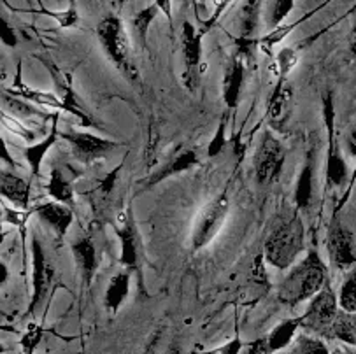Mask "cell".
Returning a JSON list of instances; mask_svg holds the SVG:
<instances>
[{
	"instance_id": "cell-1",
	"label": "cell",
	"mask_w": 356,
	"mask_h": 354,
	"mask_svg": "<svg viewBox=\"0 0 356 354\" xmlns=\"http://www.w3.org/2000/svg\"><path fill=\"white\" fill-rule=\"evenodd\" d=\"M328 267L316 251H309V255L295 265L290 274L284 277L280 286V298L288 305L311 300L327 286Z\"/></svg>"
},
{
	"instance_id": "cell-2",
	"label": "cell",
	"mask_w": 356,
	"mask_h": 354,
	"mask_svg": "<svg viewBox=\"0 0 356 354\" xmlns=\"http://www.w3.org/2000/svg\"><path fill=\"white\" fill-rule=\"evenodd\" d=\"M97 39L114 67L129 79H137V70L132 62V44L123 19L116 15L104 16L97 26Z\"/></svg>"
},
{
	"instance_id": "cell-3",
	"label": "cell",
	"mask_w": 356,
	"mask_h": 354,
	"mask_svg": "<svg viewBox=\"0 0 356 354\" xmlns=\"http://www.w3.org/2000/svg\"><path fill=\"white\" fill-rule=\"evenodd\" d=\"M304 223L297 214L275 228L265 242V259L272 267L286 271L304 252Z\"/></svg>"
},
{
	"instance_id": "cell-4",
	"label": "cell",
	"mask_w": 356,
	"mask_h": 354,
	"mask_svg": "<svg viewBox=\"0 0 356 354\" xmlns=\"http://www.w3.org/2000/svg\"><path fill=\"white\" fill-rule=\"evenodd\" d=\"M335 102L334 93L327 92L323 95V120L328 134V156H327V184L332 188H342L348 181V165L342 156L341 144L335 130Z\"/></svg>"
},
{
	"instance_id": "cell-5",
	"label": "cell",
	"mask_w": 356,
	"mask_h": 354,
	"mask_svg": "<svg viewBox=\"0 0 356 354\" xmlns=\"http://www.w3.org/2000/svg\"><path fill=\"white\" fill-rule=\"evenodd\" d=\"M284 160H286V150L277 137L267 131L261 137V143L254 154V175L258 184L270 186L280 179L283 174Z\"/></svg>"
},
{
	"instance_id": "cell-6",
	"label": "cell",
	"mask_w": 356,
	"mask_h": 354,
	"mask_svg": "<svg viewBox=\"0 0 356 354\" xmlns=\"http://www.w3.org/2000/svg\"><path fill=\"white\" fill-rule=\"evenodd\" d=\"M202 35L190 22H183V60L184 72L183 83L188 92H197L200 86V72H202Z\"/></svg>"
},
{
	"instance_id": "cell-7",
	"label": "cell",
	"mask_w": 356,
	"mask_h": 354,
	"mask_svg": "<svg viewBox=\"0 0 356 354\" xmlns=\"http://www.w3.org/2000/svg\"><path fill=\"white\" fill-rule=\"evenodd\" d=\"M228 211H230L228 193L220 195L216 200H213L207 205V209L200 216L199 223L195 227L193 237H191V246H193L195 251L206 248L216 237L218 232L223 228L225 221H227Z\"/></svg>"
},
{
	"instance_id": "cell-8",
	"label": "cell",
	"mask_w": 356,
	"mask_h": 354,
	"mask_svg": "<svg viewBox=\"0 0 356 354\" xmlns=\"http://www.w3.org/2000/svg\"><path fill=\"white\" fill-rule=\"evenodd\" d=\"M60 136L70 144L72 156L77 161H81L83 165H92L93 161H99L102 158H106L116 147L123 146L120 143L93 136V134H86V131H81V134H76V131H62Z\"/></svg>"
},
{
	"instance_id": "cell-9",
	"label": "cell",
	"mask_w": 356,
	"mask_h": 354,
	"mask_svg": "<svg viewBox=\"0 0 356 354\" xmlns=\"http://www.w3.org/2000/svg\"><path fill=\"white\" fill-rule=\"evenodd\" d=\"M328 255L334 268L346 272L356 263V244L353 232L346 228L341 221L334 219L328 228Z\"/></svg>"
},
{
	"instance_id": "cell-10",
	"label": "cell",
	"mask_w": 356,
	"mask_h": 354,
	"mask_svg": "<svg viewBox=\"0 0 356 354\" xmlns=\"http://www.w3.org/2000/svg\"><path fill=\"white\" fill-rule=\"evenodd\" d=\"M32 259H33V295L32 303H30L29 312L33 314L35 309L44 302L46 295H48L49 288L55 279V267L49 263L48 256H46L44 248L41 246L37 235L32 237Z\"/></svg>"
},
{
	"instance_id": "cell-11",
	"label": "cell",
	"mask_w": 356,
	"mask_h": 354,
	"mask_svg": "<svg viewBox=\"0 0 356 354\" xmlns=\"http://www.w3.org/2000/svg\"><path fill=\"white\" fill-rule=\"evenodd\" d=\"M339 302L334 289L325 286L318 295H314L309 303V309L302 318V323L311 326L312 330H328L339 316Z\"/></svg>"
},
{
	"instance_id": "cell-12",
	"label": "cell",
	"mask_w": 356,
	"mask_h": 354,
	"mask_svg": "<svg viewBox=\"0 0 356 354\" xmlns=\"http://www.w3.org/2000/svg\"><path fill=\"white\" fill-rule=\"evenodd\" d=\"M116 234L122 242V262L123 268L130 271H139V252H140V239L137 234L136 221H134L132 212L127 211L118 216Z\"/></svg>"
},
{
	"instance_id": "cell-13",
	"label": "cell",
	"mask_w": 356,
	"mask_h": 354,
	"mask_svg": "<svg viewBox=\"0 0 356 354\" xmlns=\"http://www.w3.org/2000/svg\"><path fill=\"white\" fill-rule=\"evenodd\" d=\"M246 58L239 53L232 56L223 77V100L230 111L237 109L241 100V92L244 86V77H246Z\"/></svg>"
},
{
	"instance_id": "cell-14",
	"label": "cell",
	"mask_w": 356,
	"mask_h": 354,
	"mask_svg": "<svg viewBox=\"0 0 356 354\" xmlns=\"http://www.w3.org/2000/svg\"><path fill=\"white\" fill-rule=\"evenodd\" d=\"M293 102V88L286 79H280L267 104V120L272 127L281 128L286 123Z\"/></svg>"
},
{
	"instance_id": "cell-15",
	"label": "cell",
	"mask_w": 356,
	"mask_h": 354,
	"mask_svg": "<svg viewBox=\"0 0 356 354\" xmlns=\"http://www.w3.org/2000/svg\"><path fill=\"white\" fill-rule=\"evenodd\" d=\"M33 212L55 232L56 237H58V242H62L65 239L67 230L72 225L74 209L67 207V205L60 204V202H46V204L37 205L33 209Z\"/></svg>"
},
{
	"instance_id": "cell-16",
	"label": "cell",
	"mask_w": 356,
	"mask_h": 354,
	"mask_svg": "<svg viewBox=\"0 0 356 354\" xmlns=\"http://www.w3.org/2000/svg\"><path fill=\"white\" fill-rule=\"evenodd\" d=\"M74 256V262H76V267L79 275H81L83 284L88 288L93 281V275H95L97 268H99V262H97V249L93 244L92 237L86 235V237L77 239L76 242L70 248Z\"/></svg>"
},
{
	"instance_id": "cell-17",
	"label": "cell",
	"mask_w": 356,
	"mask_h": 354,
	"mask_svg": "<svg viewBox=\"0 0 356 354\" xmlns=\"http://www.w3.org/2000/svg\"><path fill=\"white\" fill-rule=\"evenodd\" d=\"M314 172H316V147L312 146L305 154L304 165L298 174L297 186H295V204L298 211H309L314 195Z\"/></svg>"
},
{
	"instance_id": "cell-18",
	"label": "cell",
	"mask_w": 356,
	"mask_h": 354,
	"mask_svg": "<svg viewBox=\"0 0 356 354\" xmlns=\"http://www.w3.org/2000/svg\"><path fill=\"white\" fill-rule=\"evenodd\" d=\"M46 67L51 70V76L55 77V83L60 84V92H62V106L63 109L69 111L72 116L79 118L81 123L85 127H97V123H93V118L90 116L88 111L81 106L79 99L76 97V92H74L72 86V76L70 74H58L53 70V67L49 65V62H44Z\"/></svg>"
},
{
	"instance_id": "cell-19",
	"label": "cell",
	"mask_w": 356,
	"mask_h": 354,
	"mask_svg": "<svg viewBox=\"0 0 356 354\" xmlns=\"http://www.w3.org/2000/svg\"><path fill=\"white\" fill-rule=\"evenodd\" d=\"M199 163H200V158L195 150L179 151V153L174 154V156L170 158V160L167 161L162 168H160V170H156L153 175H149V177H147L144 188H151V186H154V184L169 179V177H172V175L188 172L190 168L197 167Z\"/></svg>"
},
{
	"instance_id": "cell-20",
	"label": "cell",
	"mask_w": 356,
	"mask_h": 354,
	"mask_svg": "<svg viewBox=\"0 0 356 354\" xmlns=\"http://www.w3.org/2000/svg\"><path fill=\"white\" fill-rule=\"evenodd\" d=\"M6 93L13 97H18V99L29 100V102L37 104V106L42 107H56V109H63L62 100L58 97H55L53 93L41 92V90H35L32 86H26L25 81L22 77V62L18 63V69H16V77L15 83H13L11 88H6Z\"/></svg>"
},
{
	"instance_id": "cell-21",
	"label": "cell",
	"mask_w": 356,
	"mask_h": 354,
	"mask_svg": "<svg viewBox=\"0 0 356 354\" xmlns=\"http://www.w3.org/2000/svg\"><path fill=\"white\" fill-rule=\"evenodd\" d=\"M0 191H2V197L8 198L11 204L18 205L22 209L29 207L30 183H26L18 175L11 174L8 170L0 172Z\"/></svg>"
},
{
	"instance_id": "cell-22",
	"label": "cell",
	"mask_w": 356,
	"mask_h": 354,
	"mask_svg": "<svg viewBox=\"0 0 356 354\" xmlns=\"http://www.w3.org/2000/svg\"><path fill=\"white\" fill-rule=\"evenodd\" d=\"M130 279H132V271L123 268L118 274H114L109 281V286L106 289V309L111 314H116L120 307L125 303L130 291Z\"/></svg>"
},
{
	"instance_id": "cell-23",
	"label": "cell",
	"mask_w": 356,
	"mask_h": 354,
	"mask_svg": "<svg viewBox=\"0 0 356 354\" xmlns=\"http://www.w3.org/2000/svg\"><path fill=\"white\" fill-rule=\"evenodd\" d=\"M328 2H330V0H325V4H323V6H320V8L312 9L311 13H307V15H304V16H302V18H298L297 22H293V23H283V25H280V26H275V29H272L270 32L267 33V35L260 37V39L257 40L258 49H260L261 53H265V55H267V56H272V53H274V48H275V46H277V44L283 42V40L286 39V37L290 35V33L293 32V30L297 29V26H300V23H304L305 19L311 18V16L314 15V13L320 11L321 8H325V6H327Z\"/></svg>"
},
{
	"instance_id": "cell-24",
	"label": "cell",
	"mask_w": 356,
	"mask_h": 354,
	"mask_svg": "<svg viewBox=\"0 0 356 354\" xmlns=\"http://www.w3.org/2000/svg\"><path fill=\"white\" fill-rule=\"evenodd\" d=\"M46 191H48V195L55 202H60V204L67 205V207L70 209L76 207L72 184H70V181L62 174L60 168L51 170V174H49L48 177V183H46Z\"/></svg>"
},
{
	"instance_id": "cell-25",
	"label": "cell",
	"mask_w": 356,
	"mask_h": 354,
	"mask_svg": "<svg viewBox=\"0 0 356 354\" xmlns=\"http://www.w3.org/2000/svg\"><path fill=\"white\" fill-rule=\"evenodd\" d=\"M56 120H58V116H55V120H53L51 131H49V136L46 137L42 143L35 144V146L25 147V150H23V156H25V160L29 161V167L32 168L33 175L41 174L42 160H44V156L48 154V151L51 150L53 144H55L56 139H58L60 131H58V128H56Z\"/></svg>"
},
{
	"instance_id": "cell-26",
	"label": "cell",
	"mask_w": 356,
	"mask_h": 354,
	"mask_svg": "<svg viewBox=\"0 0 356 354\" xmlns=\"http://www.w3.org/2000/svg\"><path fill=\"white\" fill-rule=\"evenodd\" d=\"M302 325V319H286L281 325L275 326L270 332V335L265 339L267 344V353H275V351H281L284 347H288L293 340L295 332L298 330V326Z\"/></svg>"
},
{
	"instance_id": "cell-27",
	"label": "cell",
	"mask_w": 356,
	"mask_h": 354,
	"mask_svg": "<svg viewBox=\"0 0 356 354\" xmlns=\"http://www.w3.org/2000/svg\"><path fill=\"white\" fill-rule=\"evenodd\" d=\"M264 0H246L239 11L241 39H254L260 23V13Z\"/></svg>"
},
{
	"instance_id": "cell-28",
	"label": "cell",
	"mask_w": 356,
	"mask_h": 354,
	"mask_svg": "<svg viewBox=\"0 0 356 354\" xmlns=\"http://www.w3.org/2000/svg\"><path fill=\"white\" fill-rule=\"evenodd\" d=\"M158 15H160V9H158V6L153 2V4L140 9V11L134 16L132 29H134V33H136L137 42L140 44V48L143 49L147 48V32H149L151 23L156 19Z\"/></svg>"
},
{
	"instance_id": "cell-29",
	"label": "cell",
	"mask_w": 356,
	"mask_h": 354,
	"mask_svg": "<svg viewBox=\"0 0 356 354\" xmlns=\"http://www.w3.org/2000/svg\"><path fill=\"white\" fill-rule=\"evenodd\" d=\"M298 63V49L297 48H281L280 53L272 60L270 70L275 77L286 79L288 74L297 67Z\"/></svg>"
},
{
	"instance_id": "cell-30",
	"label": "cell",
	"mask_w": 356,
	"mask_h": 354,
	"mask_svg": "<svg viewBox=\"0 0 356 354\" xmlns=\"http://www.w3.org/2000/svg\"><path fill=\"white\" fill-rule=\"evenodd\" d=\"M328 330H330L335 339L356 346V314H348V312L339 314L334 325Z\"/></svg>"
},
{
	"instance_id": "cell-31",
	"label": "cell",
	"mask_w": 356,
	"mask_h": 354,
	"mask_svg": "<svg viewBox=\"0 0 356 354\" xmlns=\"http://www.w3.org/2000/svg\"><path fill=\"white\" fill-rule=\"evenodd\" d=\"M339 307L342 312L356 314V271L349 272L348 277L342 282L341 293H339Z\"/></svg>"
},
{
	"instance_id": "cell-32",
	"label": "cell",
	"mask_w": 356,
	"mask_h": 354,
	"mask_svg": "<svg viewBox=\"0 0 356 354\" xmlns=\"http://www.w3.org/2000/svg\"><path fill=\"white\" fill-rule=\"evenodd\" d=\"M25 13H33V15H46L49 16V18L56 19L58 22V25L62 26V29H74V26L79 23V15H77V9L74 8V6H70L69 9H65V11H60V13H53V11H48L46 8H41V9H23Z\"/></svg>"
},
{
	"instance_id": "cell-33",
	"label": "cell",
	"mask_w": 356,
	"mask_h": 354,
	"mask_svg": "<svg viewBox=\"0 0 356 354\" xmlns=\"http://www.w3.org/2000/svg\"><path fill=\"white\" fill-rule=\"evenodd\" d=\"M295 8V0H274L270 9V25L272 29L283 25L284 19L291 15Z\"/></svg>"
},
{
	"instance_id": "cell-34",
	"label": "cell",
	"mask_w": 356,
	"mask_h": 354,
	"mask_svg": "<svg viewBox=\"0 0 356 354\" xmlns=\"http://www.w3.org/2000/svg\"><path fill=\"white\" fill-rule=\"evenodd\" d=\"M297 354H330L323 340L312 337H300L297 346Z\"/></svg>"
},
{
	"instance_id": "cell-35",
	"label": "cell",
	"mask_w": 356,
	"mask_h": 354,
	"mask_svg": "<svg viewBox=\"0 0 356 354\" xmlns=\"http://www.w3.org/2000/svg\"><path fill=\"white\" fill-rule=\"evenodd\" d=\"M42 340V328L37 325H30L26 330L25 337L22 339V347L25 351V354H33L35 347L39 346V342Z\"/></svg>"
},
{
	"instance_id": "cell-36",
	"label": "cell",
	"mask_w": 356,
	"mask_h": 354,
	"mask_svg": "<svg viewBox=\"0 0 356 354\" xmlns=\"http://www.w3.org/2000/svg\"><path fill=\"white\" fill-rule=\"evenodd\" d=\"M225 127H227V116L221 118L220 121V127H218L216 130V136H214V139L211 140L209 144V156H218V154L223 151L225 147Z\"/></svg>"
},
{
	"instance_id": "cell-37",
	"label": "cell",
	"mask_w": 356,
	"mask_h": 354,
	"mask_svg": "<svg viewBox=\"0 0 356 354\" xmlns=\"http://www.w3.org/2000/svg\"><path fill=\"white\" fill-rule=\"evenodd\" d=\"M234 2H235V0H216V11L213 13V16H211V18L207 19V22H204V30H202V32H206V30L213 29V26L218 23V19H220L221 16H223V13L227 11V9L230 8V6L234 4Z\"/></svg>"
},
{
	"instance_id": "cell-38",
	"label": "cell",
	"mask_w": 356,
	"mask_h": 354,
	"mask_svg": "<svg viewBox=\"0 0 356 354\" xmlns=\"http://www.w3.org/2000/svg\"><path fill=\"white\" fill-rule=\"evenodd\" d=\"M4 214H6V221H8V223L18 225V227L22 228V232H25V225H26V219H29L30 212H18V211H15V209H11L6 205Z\"/></svg>"
},
{
	"instance_id": "cell-39",
	"label": "cell",
	"mask_w": 356,
	"mask_h": 354,
	"mask_svg": "<svg viewBox=\"0 0 356 354\" xmlns=\"http://www.w3.org/2000/svg\"><path fill=\"white\" fill-rule=\"evenodd\" d=\"M0 35H2V42L6 46H9V48H16L18 46V37H16L15 29H11L6 19H2V23H0Z\"/></svg>"
},
{
	"instance_id": "cell-40",
	"label": "cell",
	"mask_w": 356,
	"mask_h": 354,
	"mask_svg": "<svg viewBox=\"0 0 356 354\" xmlns=\"http://www.w3.org/2000/svg\"><path fill=\"white\" fill-rule=\"evenodd\" d=\"M154 4L158 6L160 13L169 19L170 30H174V16H172V0H154Z\"/></svg>"
},
{
	"instance_id": "cell-41",
	"label": "cell",
	"mask_w": 356,
	"mask_h": 354,
	"mask_svg": "<svg viewBox=\"0 0 356 354\" xmlns=\"http://www.w3.org/2000/svg\"><path fill=\"white\" fill-rule=\"evenodd\" d=\"M241 349H243V342H241V339H235L232 340L230 344H227L225 347H221V349L211 351V353L207 354H239Z\"/></svg>"
},
{
	"instance_id": "cell-42",
	"label": "cell",
	"mask_w": 356,
	"mask_h": 354,
	"mask_svg": "<svg viewBox=\"0 0 356 354\" xmlns=\"http://www.w3.org/2000/svg\"><path fill=\"white\" fill-rule=\"evenodd\" d=\"M349 49H351L353 56L356 58V15H355V23H353L351 35H349Z\"/></svg>"
},
{
	"instance_id": "cell-43",
	"label": "cell",
	"mask_w": 356,
	"mask_h": 354,
	"mask_svg": "<svg viewBox=\"0 0 356 354\" xmlns=\"http://www.w3.org/2000/svg\"><path fill=\"white\" fill-rule=\"evenodd\" d=\"M349 150H351L353 156H356V131L349 137Z\"/></svg>"
}]
</instances>
